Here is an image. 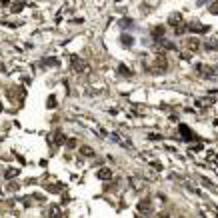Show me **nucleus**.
Instances as JSON below:
<instances>
[{
	"label": "nucleus",
	"instance_id": "obj_1",
	"mask_svg": "<svg viewBox=\"0 0 218 218\" xmlns=\"http://www.w3.org/2000/svg\"><path fill=\"white\" fill-rule=\"evenodd\" d=\"M148 208H150V200H142L140 204H138V210H140V212H146Z\"/></svg>",
	"mask_w": 218,
	"mask_h": 218
},
{
	"label": "nucleus",
	"instance_id": "obj_2",
	"mask_svg": "<svg viewBox=\"0 0 218 218\" xmlns=\"http://www.w3.org/2000/svg\"><path fill=\"white\" fill-rule=\"evenodd\" d=\"M212 12H218V2L214 4V8H212Z\"/></svg>",
	"mask_w": 218,
	"mask_h": 218
}]
</instances>
